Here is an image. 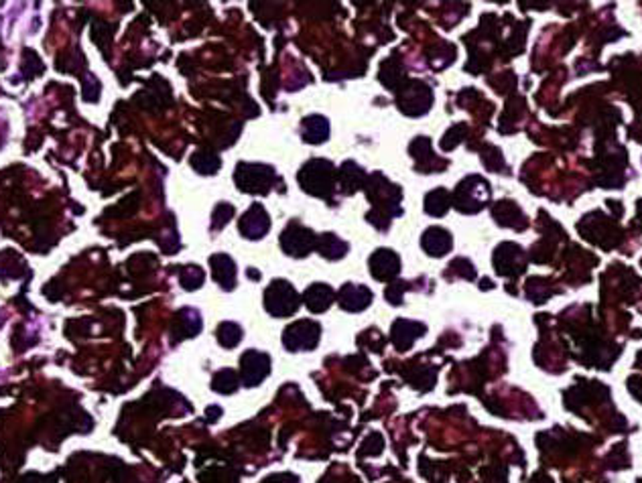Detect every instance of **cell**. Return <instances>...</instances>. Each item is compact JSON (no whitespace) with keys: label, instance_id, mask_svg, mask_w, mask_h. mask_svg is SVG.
<instances>
[{"label":"cell","instance_id":"1","mask_svg":"<svg viewBox=\"0 0 642 483\" xmlns=\"http://www.w3.org/2000/svg\"><path fill=\"white\" fill-rule=\"evenodd\" d=\"M267 305L276 315L293 313L297 309V294L291 289V285L279 280V283L271 285V289L267 292Z\"/></svg>","mask_w":642,"mask_h":483},{"label":"cell","instance_id":"2","mask_svg":"<svg viewBox=\"0 0 642 483\" xmlns=\"http://www.w3.org/2000/svg\"><path fill=\"white\" fill-rule=\"evenodd\" d=\"M265 173V167H238V175H236V181L238 185H242L248 193H267L269 189V183L273 179V171Z\"/></svg>","mask_w":642,"mask_h":483},{"label":"cell","instance_id":"3","mask_svg":"<svg viewBox=\"0 0 642 483\" xmlns=\"http://www.w3.org/2000/svg\"><path fill=\"white\" fill-rule=\"evenodd\" d=\"M372 271H374V276L376 278H380V280H384V278H390V276H394L396 271H399V258L389 250H378L374 256H372Z\"/></svg>","mask_w":642,"mask_h":483},{"label":"cell","instance_id":"4","mask_svg":"<svg viewBox=\"0 0 642 483\" xmlns=\"http://www.w3.org/2000/svg\"><path fill=\"white\" fill-rule=\"evenodd\" d=\"M269 228V219H267V213L262 212L260 205H253V210L244 215L242 219V232L250 230L248 238H260L262 233L267 232Z\"/></svg>","mask_w":642,"mask_h":483},{"label":"cell","instance_id":"5","mask_svg":"<svg viewBox=\"0 0 642 483\" xmlns=\"http://www.w3.org/2000/svg\"><path fill=\"white\" fill-rule=\"evenodd\" d=\"M312 233L307 232V230H303V228H291V230H287L283 238H291V242H283V246H285V250L291 252L295 256H303V254H307L309 252V244L312 242H303V238H309Z\"/></svg>","mask_w":642,"mask_h":483},{"label":"cell","instance_id":"6","mask_svg":"<svg viewBox=\"0 0 642 483\" xmlns=\"http://www.w3.org/2000/svg\"><path fill=\"white\" fill-rule=\"evenodd\" d=\"M303 136H305L307 140H312L313 144H315V142L326 140V138H328V122H326V118H319V116L309 118V120L305 122Z\"/></svg>","mask_w":642,"mask_h":483},{"label":"cell","instance_id":"7","mask_svg":"<svg viewBox=\"0 0 642 483\" xmlns=\"http://www.w3.org/2000/svg\"><path fill=\"white\" fill-rule=\"evenodd\" d=\"M370 299H372V294L364 287H346L342 303L348 309H354V303H356V309H362V307L368 305Z\"/></svg>","mask_w":642,"mask_h":483},{"label":"cell","instance_id":"8","mask_svg":"<svg viewBox=\"0 0 642 483\" xmlns=\"http://www.w3.org/2000/svg\"><path fill=\"white\" fill-rule=\"evenodd\" d=\"M330 301L331 290L330 287H326V285H315V287H312L309 292H307V305H309L313 311L326 309V307L330 305Z\"/></svg>","mask_w":642,"mask_h":483}]
</instances>
